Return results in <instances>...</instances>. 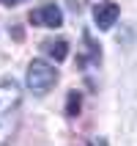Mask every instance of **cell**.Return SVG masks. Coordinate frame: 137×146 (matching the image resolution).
<instances>
[{"mask_svg": "<svg viewBox=\"0 0 137 146\" xmlns=\"http://www.w3.org/2000/svg\"><path fill=\"white\" fill-rule=\"evenodd\" d=\"M19 113H22V88L16 80L6 77L0 80V146L16 135Z\"/></svg>", "mask_w": 137, "mask_h": 146, "instance_id": "1", "label": "cell"}, {"mask_svg": "<svg viewBox=\"0 0 137 146\" xmlns=\"http://www.w3.org/2000/svg\"><path fill=\"white\" fill-rule=\"evenodd\" d=\"M25 80H28V88H30L36 97H44L58 83V69L52 64H47V61H41V58H33L30 66H28Z\"/></svg>", "mask_w": 137, "mask_h": 146, "instance_id": "2", "label": "cell"}, {"mask_svg": "<svg viewBox=\"0 0 137 146\" xmlns=\"http://www.w3.org/2000/svg\"><path fill=\"white\" fill-rule=\"evenodd\" d=\"M30 22L39 25V28H60L63 25V11L49 3V6H41V8H33L30 11Z\"/></svg>", "mask_w": 137, "mask_h": 146, "instance_id": "3", "label": "cell"}, {"mask_svg": "<svg viewBox=\"0 0 137 146\" xmlns=\"http://www.w3.org/2000/svg\"><path fill=\"white\" fill-rule=\"evenodd\" d=\"M118 14H121L118 3H96L93 6V22H96L99 31H110L118 22Z\"/></svg>", "mask_w": 137, "mask_h": 146, "instance_id": "4", "label": "cell"}, {"mask_svg": "<svg viewBox=\"0 0 137 146\" xmlns=\"http://www.w3.org/2000/svg\"><path fill=\"white\" fill-rule=\"evenodd\" d=\"M44 52L49 58H55V61H63L69 55V41L66 39H47L44 41Z\"/></svg>", "mask_w": 137, "mask_h": 146, "instance_id": "5", "label": "cell"}, {"mask_svg": "<svg viewBox=\"0 0 137 146\" xmlns=\"http://www.w3.org/2000/svg\"><path fill=\"white\" fill-rule=\"evenodd\" d=\"M82 108V97L80 91H69V97H66V116H77Z\"/></svg>", "mask_w": 137, "mask_h": 146, "instance_id": "6", "label": "cell"}, {"mask_svg": "<svg viewBox=\"0 0 137 146\" xmlns=\"http://www.w3.org/2000/svg\"><path fill=\"white\" fill-rule=\"evenodd\" d=\"M85 44H88V55H90V61H93V64H99V61H102V50L93 44L90 33H85Z\"/></svg>", "mask_w": 137, "mask_h": 146, "instance_id": "7", "label": "cell"}, {"mask_svg": "<svg viewBox=\"0 0 137 146\" xmlns=\"http://www.w3.org/2000/svg\"><path fill=\"white\" fill-rule=\"evenodd\" d=\"M0 3H6V6H16V3H22V0H0Z\"/></svg>", "mask_w": 137, "mask_h": 146, "instance_id": "8", "label": "cell"}, {"mask_svg": "<svg viewBox=\"0 0 137 146\" xmlns=\"http://www.w3.org/2000/svg\"><path fill=\"white\" fill-rule=\"evenodd\" d=\"M90 146H107L104 141H90Z\"/></svg>", "mask_w": 137, "mask_h": 146, "instance_id": "9", "label": "cell"}]
</instances>
